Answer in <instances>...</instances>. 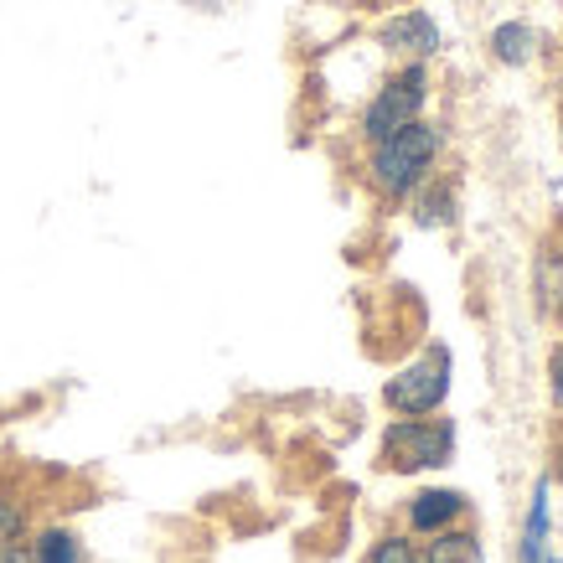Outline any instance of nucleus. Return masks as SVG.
Instances as JSON below:
<instances>
[{"mask_svg":"<svg viewBox=\"0 0 563 563\" xmlns=\"http://www.w3.org/2000/svg\"><path fill=\"white\" fill-rule=\"evenodd\" d=\"M440 151H444L440 124L413 120V124L393 130L388 140H377V145H373V155H367V181H373L383 197L404 202V197H413V191L429 181V172H434Z\"/></svg>","mask_w":563,"mask_h":563,"instance_id":"obj_1","label":"nucleus"},{"mask_svg":"<svg viewBox=\"0 0 563 563\" xmlns=\"http://www.w3.org/2000/svg\"><path fill=\"white\" fill-rule=\"evenodd\" d=\"M424 103H429V68L424 63H404V68L373 93V103L362 109V140L377 145V140H388L393 130L424 120Z\"/></svg>","mask_w":563,"mask_h":563,"instance_id":"obj_2","label":"nucleus"},{"mask_svg":"<svg viewBox=\"0 0 563 563\" xmlns=\"http://www.w3.org/2000/svg\"><path fill=\"white\" fill-rule=\"evenodd\" d=\"M450 461V424L440 419H398L383 434V450H377V465L393 471V476H413V471H429V465Z\"/></svg>","mask_w":563,"mask_h":563,"instance_id":"obj_3","label":"nucleus"},{"mask_svg":"<svg viewBox=\"0 0 563 563\" xmlns=\"http://www.w3.org/2000/svg\"><path fill=\"white\" fill-rule=\"evenodd\" d=\"M450 393V352L444 346H429L419 362H409L398 377H388L383 388V404L404 419H419V413H434Z\"/></svg>","mask_w":563,"mask_h":563,"instance_id":"obj_4","label":"nucleus"},{"mask_svg":"<svg viewBox=\"0 0 563 563\" xmlns=\"http://www.w3.org/2000/svg\"><path fill=\"white\" fill-rule=\"evenodd\" d=\"M377 47H388L393 57H404V63H424L440 52V32H434V21L424 11H404V16H393L377 26Z\"/></svg>","mask_w":563,"mask_h":563,"instance_id":"obj_5","label":"nucleus"},{"mask_svg":"<svg viewBox=\"0 0 563 563\" xmlns=\"http://www.w3.org/2000/svg\"><path fill=\"white\" fill-rule=\"evenodd\" d=\"M465 501L461 492H444V486H434V492H413L409 507H404V522H409V532H419V538H434V532L444 528H461L465 517Z\"/></svg>","mask_w":563,"mask_h":563,"instance_id":"obj_6","label":"nucleus"},{"mask_svg":"<svg viewBox=\"0 0 563 563\" xmlns=\"http://www.w3.org/2000/svg\"><path fill=\"white\" fill-rule=\"evenodd\" d=\"M538 42H543V36L532 32L528 21H507V26H496L492 32V57L496 63H507V68H522V63L538 57Z\"/></svg>","mask_w":563,"mask_h":563,"instance_id":"obj_7","label":"nucleus"},{"mask_svg":"<svg viewBox=\"0 0 563 563\" xmlns=\"http://www.w3.org/2000/svg\"><path fill=\"white\" fill-rule=\"evenodd\" d=\"M419 553H424V563H481V538L471 528H444Z\"/></svg>","mask_w":563,"mask_h":563,"instance_id":"obj_8","label":"nucleus"},{"mask_svg":"<svg viewBox=\"0 0 563 563\" xmlns=\"http://www.w3.org/2000/svg\"><path fill=\"white\" fill-rule=\"evenodd\" d=\"M26 559L32 563H84V543H78V532L68 528H42L26 543Z\"/></svg>","mask_w":563,"mask_h":563,"instance_id":"obj_9","label":"nucleus"},{"mask_svg":"<svg viewBox=\"0 0 563 563\" xmlns=\"http://www.w3.org/2000/svg\"><path fill=\"white\" fill-rule=\"evenodd\" d=\"M362 563H424V553H419V543H413L409 532H388V538H377L367 548Z\"/></svg>","mask_w":563,"mask_h":563,"instance_id":"obj_10","label":"nucleus"},{"mask_svg":"<svg viewBox=\"0 0 563 563\" xmlns=\"http://www.w3.org/2000/svg\"><path fill=\"white\" fill-rule=\"evenodd\" d=\"M21 532H26V507L11 501V496H0V553H5V548H16Z\"/></svg>","mask_w":563,"mask_h":563,"instance_id":"obj_11","label":"nucleus"},{"mask_svg":"<svg viewBox=\"0 0 563 563\" xmlns=\"http://www.w3.org/2000/svg\"><path fill=\"white\" fill-rule=\"evenodd\" d=\"M548 388L563 404V346H553V357H548Z\"/></svg>","mask_w":563,"mask_h":563,"instance_id":"obj_12","label":"nucleus"},{"mask_svg":"<svg viewBox=\"0 0 563 563\" xmlns=\"http://www.w3.org/2000/svg\"><path fill=\"white\" fill-rule=\"evenodd\" d=\"M548 563H559V559H548Z\"/></svg>","mask_w":563,"mask_h":563,"instance_id":"obj_13","label":"nucleus"}]
</instances>
